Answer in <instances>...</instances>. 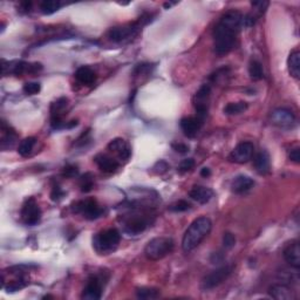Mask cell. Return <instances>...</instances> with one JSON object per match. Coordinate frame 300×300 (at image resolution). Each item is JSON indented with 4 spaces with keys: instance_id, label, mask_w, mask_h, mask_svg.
Listing matches in <instances>:
<instances>
[{
    "instance_id": "cell-5",
    "label": "cell",
    "mask_w": 300,
    "mask_h": 300,
    "mask_svg": "<svg viewBox=\"0 0 300 300\" xmlns=\"http://www.w3.org/2000/svg\"><path fill=\"white\" fill-rule=\"evenodd\" d=\"M234 265H224L220 266L218 269L211 271V272L204 276V278L202 279L201 283V287L202 290H212L217 286H219L220 284L225 281L229 278V276L234 271Z\"/></svg>"
},
{
    "instance_id": "cell-31",
    "label": "cell",
    "mask_w": 300,
    "mask_h": 300,
    "mask_svg": "<svg viewBox=\"0 0 300 300\" xmlns=\"http://www.w3.org/2000/svg\"><path fill=\"white\" fill-rule=\"evenodd\" d=\"M23 91L27 95H35L41 91V86L39 82H27L24 85Z\"/></svg>"
},
{
    "instance_id": "cell-7",
    "label": "cell",
    "mask_w": 300,
    "mask_h": 300,
    "mask_svg": "<svg viewBox=\"0 0 300 300\" xmlns=\"http://www.w3.org/2000/svg\"><path fill=\"white\" fill-rule=\"evenodd\" d=\"M73 212L81 213L86 219L93 220L99 218L103 215V209L98 204L95 199H85V201L77 202L72 206Z\"/></svg>"
},
{
    "instance_id": "cell-6",
    "label": "cell",
    "mask_w": 300,
    "mask_h": 300,
    "mask_svg": "<svg viewBox=\"0 0 300 300\" xmlns=\"http://www.w3.org/2000/svg\"><path fill=\"white\" fill-rule=\"evenodd\" d=\"M124 231L129 235H138L149 227L150 218L148 215L140 212H133L126 215L122 219Z\"/></svg>"
},
{
    "instance_id": "cell-39",
    "label": "cell",
    "mask_w": 300,
    "mask_h": 300,
    "mask_svg": "<svg viewBox=\"0 0 300 300\" xmlns=\"http://www.w3.org/2000/svg\"><path fill=\"white\" fill-rule=\"evenodd\" d=\"M154 169H155L157 174L161 175V174H164L168 169H169V166H168L164 161H160V162H157L156 166L154 167Z\"/></svg>"
},
{
    "instance_id": "cell-23",
    "label": "cell",
    "mask_w": 300,
    "mask_h": 300,
    "mask_svg": "<svg viewBox=\"0 0 300 300\" xmlns=\"http://www.w3.org/2000/svg\"><path fill=\"white\" fill-rule=\"evenodd\" d=\"M2 130H3L2 148L3 149L11 148L14 144V142H16V140H17L16 131H14L10 126H7V124L5 123V121H3Z\"/></svg>"
},
{
    "instance_id": "cell-16",
    "label": "cell",
    "mask_w": 300,
    "mask_h": 300,
    "mask_svg": "<svg viewBox=\"0 0 300 300\" xmlns=\"http://www.w3.org/2000/svg\"><path fill=\"white\" fill-rule=\"evenodd\" d=\"M253 164H255V168L258 174H269L271 170V161L269 153H267L266 150H260L259 153H257L255 159H253Z\"/></svg>"
},
{
    "instance_id": "cell-8",
    "label": "cell",
    "mask_w": 300,
    "mask_h": 300,
    "mask_svg": "<svg viewBox=\"0 0 300 300\" xmlns=\"http://www.w3.org/2000/svg\"><path fill=\"white\" fill-rule=\"evenodd\" d=\"M211 88L209 85H204L199 88V91L195 95V109H196V117H198L202 122H204L206 114H208L209 108V98Z\"/></svg>"
},
{
    "instance_id": "cell-10",
    "label": "cell",
    "mask_w": 300,
    "mask_h": 300,
    "mask_svg": "<svg viewBox=\"0 0 300 300\" xmlns=\"http://www.w3.org/2000/svg\"><path fill=\"white\" fill-rule=\"evenodd\" d=\"M255 153V145L251 142H242L236 147L229 156V160L235 163H246L252 159Z\"/></svg>"
},
{
    "instance_id": "cell-22",
    "label": "cell",
    "mask_w": 300,
    "mask_h": 300,
    "mask_svg": "<svg viewBox=\"0 0 300 300\" xmlns=\"http://www.w3.org/2000/svg\"><path fill=\"white\" fill-rule=\"evenodd\" d=\"M75 79L82 85L91 86L96 80V74L92 68H89L87 66H82L80 68H78L75 72Z\"/></svg>"
},
{
    "instance_id": "cell-35",
    "label": "cell",
    "mask_w": 300,
    "mask_h": 300,
    "mask_svg": "<svg viewBox=\"0 0 300 300\" xmlns=\"http://www.w3.org/2000/svg\"><path fill=\"white\" fill-rule=\"evenodd\" d=\"M79 174V169L77 166H73V164H69V166H66L62 170V176H65L67 178H73L75 176H78Z\"/></svg>"
},
{
    "instance_id": "cell-26",
    "label": "cell",
    "mask_w": 300,
    "mask_h": 300,
    "mask_svg": "<svg viewBox=\"0 0 300 300\" xmlns=\"http://www.w3.org/2000/svg\"><path fill=\"white\" fill-rule=\"evenodd\" d=\"M248 109V103L246 102H231L225 106L224 113L227 115H238V114L244 113Z\"/></svg>"
},
{
    "instance_id": "cell-25",
    "label": "cell",
    "mask_w": 300,
    "mask_h": 300,
    "mask_svg": "<svg viewBox=\"0 0 300 300\" xmlns=\"http://www.w3.org/2000/svg\"><path fill=\"white\" fill-rule=\"evenodd\" d=\"M35 143H37V138L35 137L24 138V140L19 143V147H18V153H19V155H21L23 157H27L28 155H31Z\"/></svg>"
},
{
    "instance_id": "cell-18",
    "label": "cell",
    "mask_w": 300,
    "mask_h": 300,
    "mask_svg": "<svg viewBox=\"0 0 300 300\" xmlns=\"http://www.w3.org/2000/svg\"><path fill=\"white\" fill-rule=\"evenodd\" d=\"M253 185H255V181H253L251 177L246 176V175H238V176L232 181L231 190L234 191L235 194H244V192L249 191Z\"/></svg>"
},
{
    "instance_id": "cell-36",
    "label": "cell",
    "mask_w": 300,
    "mask_h": 300,
    "mask_svg": "<svg viewBox=\"0 0 300 300\" xmlns=\"http://www.w3.org/2000/svg\"><path fill=\"white\" fill-rule=\"evenodd\" d=\"M255 23H256V19L252 14H245V16H243L242 18V27H245V28L252 27L253 25H255Z\"/></svg>"
},
{
    "instance_id": "cell-12",
    "label": "cell",
    "mask_w": 300,
    "mask_h": 300,
    "mask_svg": "<svg viewBox=\"0 0 300 300\" xmlns=\"http://www.w3.org/2000/svg\"><path fill=\"white\" fill-rule=\"evenodd\" d=\"M271 121L280 128H290L295 122V117L291 110L278 108L271 114Z\"/></svg>"
},
{
    "instance_id": "cell-3",
    "label": "cell",
    "mask_w": 300,
    "mask_h": 300,
    "mask_svg": "<svg viewBox=\"0 0 300 300\" xmlns=\"http://www.w3.org/2000/svg\"><path fill=\"white\" fill-rule=\"evenodd\" d=\"M120 241V231L116 229H108L93 237V248L99 255H109L117 249Z\"/></svg>"
},
{
    "instance_id": "cell-17",
    "label": "cell",
    "mask_w": 300,
    "mask_h": 300,
    "mask_svg": "<svg viewBox=\"0 0 300 300\" xmlns=\"http://www.w3.org/2000/svg\"><path fill=\"white\" fill-rule=\"evenodd\" d=\"M189 196L199 204H206L210 202V199L213 197V191L210 188L202 187V185H195L194 188L189 191Z\"/></svg>"
},
{
    "instance_id": "cell-15",
    "label": "cell",
    "mask_w": 300,
    "mask_h": 300,
    "mask_svg": "<svg viewBox=\"0 0 300 300\" xmlns=\"http://www.w3.org/2000/svg\"><path fill=\"white\" fill-rule=\"evenodd\" d=\"M94 161L100 169L108 174L115 173L120 167V163L116 160H114L113 157L107 155V154H98L94 157Z\"/></svg>"
},
{
    "instance_id": "cell-42",
    "label": "cell",
    "mask_w": 300,
    "mask_h": 300,
    "mask_svg": "<svg viewBox=\"0 0 300 300\" xmlns=\"http://www.w3.org/2000/svg\"><path fill=\"white\" fill-rule=\"evenodd\" d=\"M211 175V171H210L209 168H203L201 170V176L203 177H209Z\"/></svg>"
},
{
    "instance_id": "cell-13",
    "label": "cell",
    "mask_w": 300,
    "mask_h": 300,
    "mask_svg": "<svg viewBox=\"0 0 300 300\" xmlns=\"http://www.w3.org/2000/svg\"><path fill=\"white\" fill-rule=\"evenodd\" d=\"M181 129L183 131V134L188 137H195L198 134V131L201 130L203 126V122L198 117L194 116H187L183 117L181 120Z\"/></svg>"
},
{
    "instance_id": "cell-11",
    "label": "cell",
    "mask_w": 300,
    "mask_h": 300,
    "mask_svg": "<svg viewBox=\"0 0 300 300\" xmlns=\"http://www.w3.org/2000/svg\"><path fill=\"white\" fill-rule=\"evenodd\" d=\"M102 297V281L99 277L92 276L87 280L81 298L86 300H99Z\"/></svg>"
},
{
    "instance_id": "cell-14",
    "label": "cell",
    "mask_w": 300,
    "mask_h": 300,
    "mask_svg": "<svg viewBox=\"0 0 300 300\" xmlns=\"http://www.w3.org/2000/svg\"><path fill=\"white\" fill-rule=\"evenodd\" d=\"M284 258L287 264H290L292 267L298 270L300 267V249L299 243L297 241L292 242L284 250Z\"/></svg>"
},
{
    "instance_id": "cell-33",
    "label": "cell",
    "mask_w": 300,
    "mask_h": 300,
    "mask_svg": "<svg viewBox=\"0 0 300 300\" xmlns=\"http://www.w3.org/2000/svg\"><path fill=\"white\" fill-rule=\"evenodd\" d=\"M195 167V161L192 159H185L182 161L180 163V166H178V171L182 174L184 173H188V171H190L192 168Z\"/></svg>"
},
{
    "instance_id": "cell-27",
    "label": "cell",
    "mask_w": 300,
    "mask_h": 300,
    "mask_svg": "<svg viewBox=\"0 0 300 300\" xmlns=\"http://www.w3.org/2000/svg\"><path fill=\"white\" fill-rule=\"evenodd\" d=\"M61 5L62 4L58 2V0H45V2L41 3L40 11L42 14L49 16V14H53L55 13L56 11H59Z\"/></svg>"
},
{
    "instance_id": "cell-28",
    "label": "cell",
    "mask_w": 300,
    "mask_h": 300,
    "mask_svg": "<svg viewBox=\"0 0 300 300\" xmlns=\"http://www.w3.org/2000/svg\"><path fill=\"white\" fill-rule=\"evenodd\" d=\"M249 73L253 80H262L264 78V70L262 63L257 60H252L249 66Z\"/></svg>"
},
{
    "instance_id": "cell-4",
    "label": "cell",
    "mask_w": 300,
    "mask_h": 300,
    "mask_svg": "<svg viewBox=\"0 0 300 300\" xmlns=\"http://www.w3.org/2000/svg\"><path fill=\"white\" fill-rule=\"evenodd\" d=\"M175 243L169 237H156L144 248V255L149 260H160L173 252Z\"/></svg>"
},
{
    "instance_id": "cell-2",
    "label": "cell",
    "mask_w": 300,
    "mask_h": 300,
    "mask_svg": "<svg viewBox=\"0 0 300 300\" xmlns=\"http://www.w3.org/2000/svg\"><path fill=\"white\" fill-rule=\"evenodd\" d=\"M212 222L208 217H198L190 224L182 239V249L185 252H190L201 244L203 239L210 234Z\"/></svg>"
},
{
    "instance_id": "cell-24",
    "label": "cell",
    "mask_w": 300,
    "mask_h": 300,
    "mask_svg": "<svg viewBox=\"0 0 300 300\" xmlns=\"http://www.w3.org/2000/svg\"><path fill=\"white\" fill-rule=\"evenodd\" d=\"M288 72L294 79H299L300 77V52L293 51L287 59Z\"/></svg>"
},
{
    "instance_id": "cell-19",
    "label": "cell",
    "mask_w": 300,
    "mask_h": 300,
    "mask_svg": "<svg viewBox=\"0 0 300 300\" xmlns=\"http://www.w3.org/2000/svg\"><path fill=\"white\" fill-rule=\"evenodd\" d=\"M137 27L136 26H129V27H114L109 31V38L110 40L121 42L127 40L133 37V35L136 33Z\"/></svg>"
},
{
    "instance_id": "cell-29",
    "label": "cell",
    "mask_w": 300,
    "mask_h": 300,
    "mask_svg": "<svg viewBox=\"0 0 300 300\" xmlns=\"http://www.w3.org/2000/svg\"><path fill=\"white\" fill-rule=\"evenodd\" d=\"M80 188L82 192H89L94 188V176L91 173L82 175L80 178Z\"/></svg>"
},
{
    "instance_id": "cell-32",
    "label": "cell",
    "mask_w": 300,
    "mask_h": 300,
    "mask_svg": "<svg viewBox=\"0 0 300 300\" xmlns=\"http://www.w3.org/2000/svg\"><path fill=\"white\" fill-rule=\"evenodd\" d=\"M190 208H191L190 203H188L187 201H183V199H181V201L174 203V204L169 208V210H170V211H174V212H184Z\"/></svg>"
},
{
    "instance_id": "cell-38",
    "label": "cell",
    "mask_w": 300,
    "mask_h": 300,
    "mask_svg": "<svg viewBox=\"0 0 300 300\" xmlns=\"http://www.w3.org/2000/svg\"><path fill=\"white\" fill-rule=\"evenodd\" d=\"M252 6L255 7L256 11H258L259 14H262L266 11L267 6H269V3L267 2H253Z\"/></svg>"
},
{
    "instance_id": "cell-1",
    "label": "cell",
    "mask_w": 300,
    "mask_h": 300,
    "mask_svg": "<svg viewBox=\"0 0 300 300\" xmlns=\"http://www.w3.org/2000/svg\"><path fill=\"white\" fill-rule=\"evenodd\" d=\"M243 14L238 11H229L220 18L213 30V47L218 55L227 54L234 48L236 37L242 28Z\"/></svg>"
},
{
    "instance_id": "cell-34",
    "label": "cell",
    "mask_w": 300,
    "mask_h": 300,
    "mask_svg": "<svg viewBox=\"0 0 300 300\" xmlns=\"http://www.w3.org/2000/svg\"><path fill=\"white\" fill-rule=\"evenodd\" d=\"M223 245L225 249H232L236 245V237L231 232H225L223 235Z\"/></svg>"
},
{
    "instance_id": "cell-30",
    "label": "cell",
    "mask_w": 300,
    "mask_h": 300,
    "mask_svg": "<svg viewBox=\"0 0 300 300\" xmlns=\"http://www.w3.org/2000/svg\"><path fill=\"white\" fill-rule=\"evenodd\" d=\"M136 295L140 299H156L159 297V291L152 287H141L136 290Z\"/></svg>"
},
{
    "instance_id": "cell-9",
    "label": "cell",
    "mask_w": 300,
    "mask_h": 300,
    "mask_svg": "<svg viewBox=\"0 0 300 300\" xmlns=\"http://www.w3.org/2000/svg\"><path fill=\"white\" fill-rule=\"evenodd\" d=\"M21 218L27 225H35L41 219V210L33 197L26 199L21 208Z\"/></svg>"
},
{
    "instance_id": "cell-41",
    "label": "cell",
    "mask_w": 300,
    "mask_h": 300,
    "mask_svg": "<svg viewBox=\"0 0 300 300\" xmlns=\"http://www.w3.org/2000/svg\"><path fill=\"white\" fill-rule=\"evenodd\" d=\"M288 157H290L291 161H293L294 163H299L300 162V153H299V149L295 148L293 150H291L290 155H288Z\"/></svg>"
},
{
    "instance_id": "cell-40",
    "label": "cell",
    "mask_w": 300,
    "mask_h": 300,
    "mask_svg": "<svg viewBox=\"0 0 300 300\" xmlns=\"http://www.w3.org/2000/svg\"><path fill=\"white\" fill-rule=\"evenodd\" d=\"M171 147H173L175 152L180 153V154H187L189 152V145L184 144V143H173Z\"/></svg>"
},
{
    "instance_id": "cell-21",
    "label": "cell",
    "mask_w": 300,
    "mask_h": 300,
    "mask_svg": "<svg viewBox=\"0 0 300 300\" xmlns=\"http://www.w3.org/2000/svg\"><path fill=\"white\" fill-rule=\"evenodd\" d=\"M270 295L277 300H291L294 299V293L286 285L277 284L270 287Z\"/></svg>"
},
{
    "instance_id": "cell-20",
    "label": "cell",
    "mask_w": 300,
    "mask_h": 300,
    "mask_svg": "<svg viewBox=\"0 0 300 300\" xmlns=\"http://www.w3.org/2000/svg\"><path fill=\"white\" fill-rule=\"evenodd\" d=\"M108 149L117 154V156L121 160H128L131 155V148L122 138H115V140L110 141V143L108 144Z\"/></svg>"
},
{
    "instance_id": "cell-37",
    "label": "cell",
    "mask_w": 300,
    "mask_h": 300,
    "mask_svg": "<svg viewBox=\"0 0 300 300\" xmlns=\"http://www.w3.org/2000/svg\"><path fill=\"white\" fill-rule=\"evenodd\" d=\"M63 196H65V192H63V191L61 190V188L55 187V188L52 190V194H51L52 201L58 202V201H60V199H61V198L63 197Z\"/></svg>"
}]
</instances>
